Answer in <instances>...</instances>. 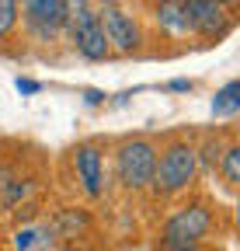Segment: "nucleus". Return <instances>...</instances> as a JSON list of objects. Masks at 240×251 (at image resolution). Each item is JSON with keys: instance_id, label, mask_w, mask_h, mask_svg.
<instances>
[{"instance_id": "4", "label": "nucleus", "mask_w": 240, "mask_h": 251, "mask_svg": "<svg viewBox=\"0 0 240 251\" xmlns=\"http://www.w3.org/2000/svg\"><path fill=\"white\" fill-rule=\"evenodd\" d=\"M66 42L77 49V56L101 63L111 56V46L105 39V28L98 21V7L94 4H70V18H66Z\"/></svg>"}, {"instance_id": "3", "label": "nucleus", "mask_w": 240, "mask_h": 251, "mask_svg": "<svg viewBox=\"0 0 240 251\" xmlns=\"http://www.w3.org/2000/svg\"><path fill=\"white\" fill-rule=\"evenodd\" d=\"M216 227H219L216 206L202 196H188L164 216V224L157 227V244H209Z\"/></svg>"}, {"instance_id": "7", "label": "nucleus", "mask_w": 240, "mask_h": 251, "mask_svg": "<svg viewBox=\"0 0 240 251\" xmlns=\"http://www.w3.org/2000/svg\"><path fill=\"white\" fill-rule=\"evenodd\" d=\"M70 171L77 188L87 199H101L108 192V171H105V147L98 140H84L70 150Z\"/></svg>"}, {"instance_id": "21", "label": "nucleus", "mask_w": 240, "mask_h": 251, "mask_svg": "<svg viewBox=\"0 0 240 251\" xmlns=\"http://www.w3.org/2000/svg\"><path fill=\"white\" fill-rule=\"evenodd\" d=\"M171 87H174V91H192V84H188V80H174Z\"/></svg>"}, {"instance_id": "23", "label": "nucleus", "mask_w": 240, "mask_h": 251, "mask_svg": "<svg viewBox=\"0 0 240 251\" xmlns=\"http://www.w3.org/2000/svg\"><path fill=\"white\" fill-rule=\"evenodd\" d=\"M0 251H7V248H4V237H0Z\"/></svg>"}, {"instance_id": "18", "label": "nucleus", "mask_w": 240, "mask_h": 251, "mask_svg": "<svg viewBox=\"0 0 240 251\" xmlns=\"http://www.w3.org/2000/svg\"><path fill=\"white\" fill-rule=\"evenodd\" d=\"M153 251H216L209 244H153Z\"/></svg>"}, {"instance_id": "20", "label": "nucleus", "mask_w": 240, "mask_h": 251, "mask_svg": "<svg viewBox=\"0 0 240 251\" xmlns=\"http://www.w3.org/2000/svg\"><path fill=\"white\" fill-rule=\"evenodd\" d=\"M87 101H91V105H101L105 94H101V91H87Z\"/></svg>"}, {"instance_id": "11", "label": "nucleus", "mask_w": 240, "mask_h": 251, "mask_svg": "<svg viewBox=\"0 0 240 251\" xmlns=\"http://www.w3.org/2000/svg\"><path fill=\"white\" fill-rule=\"evenodd\" d=\"M35 192H39V178L18 168L14 178H11L7 188H4V196H0V209H4V213H18L21 206L35 202Z\"/></svg>"}, {"instance_id": "9", "label": "nucleus", "mask_w": 240, "mask_h": 251, "mask_svg": "<svg viewBox=\"0 0 240 251\" xmlns=\"http://www.w3.org/2000/svg\"><path fill=\"white\" fill-rule=\"evenodd\" d=\"M91 227H94L91 209H84V206H63V209L49 213L45 224L39 230H42L45 241H77V237H84Z\"/></svg>"}, {"instance_id": "17", "label": "nucleus", "mask_w": 240, "mask_h": 251, "mask_svg": "<svg viewBox=\"0 0 240 251\" xmlns=\"http://www.w3.org/2000/svg\"><path fill=\"white\" fill-rule=\"evenodd\" d=\"M18 168H21V161H0V196H4V188H7V181L14 178Z\"/></svg>"}, {"instance_id": "13", "label": "nucleus", "mask_w": 240, "mask_h": 251, "mask_svg": "<svg viewBox=\"0 0 240 251\" xmlns=\"http://www.w3.org/2000/svg\"><path fill=\"white\" fill-rule=\"evenodd\" d=\"M219 178L230 188H240V140H230L219 161Z\"/></svg>"}, {"instance_id": "14", "label": "nucleus", "mask_w": 240, "mask_h": 251, "mask_svg": "<svg viewBox=\"0 0 240 251\" xmlns=\"http://www.w3.org/2000/svg\"><path fill=\"white\" fill-rule=\"evenodd\" d=\"M233 112H240V80L223 84L213 98V115H233Z\"/></svg>"}, {"instance_id": "6", "label": "nucleus", "mask_w": 240, "mask_h": 251, "mask_svg": "<svg viewBox=\"0 0 240 251\" xmlns=\"http://www.w3.org/2000/svg\"><path fill=\"white\" fill-rule=\"evenodd\" d=\"M98 21L105 28V39H108L111 52L132 56V52L143 49L146 31H143L139 14H132L129 7H122V4H98Z\"/></svg>"}, {"instance_id": "19", "label": "nucleus", "mask_w": 240, "mask_h": 251, "mask_svg": "<svg viewBox=\"0 0 240 251\" xmlns=\"http://www.w3.org/2000/svg\"><path fill=\"white\" fill-rule=\"evenodd\" d=\"M18 91H24V94H35V91H39V84H35V80H21V77H18Z\"/></svg>"}, {"instance_id": "2", "label": "nucleus", "mask_w": 240, "mask_h": 251, "mask_svg": "<svg viewBox=\"0 0 240 251\" xmlns=\"http://www.w3.org/2000/svg\"><path fill=\"white\" fill-rule=\"evenodd\" d=\"M157 140L153 136H126L111 147V178L129 196L150 192L157 171Z\"/></svg>"}, {"instance_id": "15", "label": "nucleus", "mask_w": 240, "mask_h": 251, "mask_svg": "<svg viewBox=\"0 0 240 251\" xmlns=\"http://www.w3.org/2000/svg\"><path fill=\"white\" fill-rule=\"evenodd\" d=\"M21 25V4H14V0H0V42L11 39L14 31Z\"/></svg>"}, {"instance_id": "5", "label": "nucleus", "mask_w": 240, "mask_h": 251, "mask_svg": "<svg viewBox=\"0 0 240 251\" xmlns=\"http://www.w3.org/2000/svg\"><path fill=\"white\" fill-rule=\"evenodd\" d=\"M66 18H70V4L66 0H28L21 4V28L32 42H59L66 39Z\"/></svg>"}, {"instance_id": "1", "label": "nucleus", "mask_w": 240, "mask_h": 251, "mask_svg": "<svg viewBox=\"0 0 240 251\" xmlns=\"http://www.w3.org/2000/svg\"><path fill=\"white\" fill-rule=\"evenodd\" d=\"M198 181V157L188 136H167L157 147V171L150 192L157 199H181Z\"/></svg>"}, {"instance_id": "16", "label": "nucleus", "mask_w": 240, "mask_h": 251, "mask_svg": "<svg viewBox=\"0 0 240 251\" xmlns=\"http://www.w3.org/2000/svg\"><path fill=\"white\" fill-rule=\"evenodd\" d=\"M39 227H21L18 234H14V251H28V248H32L35 241H39Z\"/></svg>"}, {"instance_id": "10", "label": "nucleus", "mask_w": 240, "mask_h": 251, "mask_svg": "<svg viewBox=\"0 0 240 251\" xmlns=\"http://www.w3.org/2000/svg\"><path fill=\"white\" fill-rule=\"evenodd\" d=\"M153 21L167 39H188L192 35V14H188V0H164L153 4Z\"/></svg>"}, {"instance_id": "12", "label": "nucleus", "mask_w": 240, "mask_h": 251, "mask_svg": "<svg viewBox=\"0 0 240 251\" xmlns=\"http://www.w3.org/2000/svg\"><path fill=\"white\" fill-rule=\"evenodd\" d=\"M223 150H226V140H223V136H205L202 143H195V157H198V175H213V171H219Z\"/></svg>"}, {"instance_id": "22", "label": "nucleus", "mask_w": 240, "mask_h": 251, "mask_svg": "<svg viewBox=\"0 0 240 251\" xmlns=\"http://www.w3.org/2000/svg\"><path fill=\"white\" fill-rule=\"evenodd\" d=\"M233 220H237V227H240V199H237V209H233Z\"/></svg>"}, {"instance_id": "8", "label": "nucleus", "mask_w": 240, "mask_h": 251, "mask_svg": "<svg viewBox=\"0 0 240 251\" xmlns=\"http://www.w3.org/2000/svg\"><path fill=\"white\" fill-rule=\"evenodd\" d=\"M233 7L223 0H188V14H192V35L202 42H216L223 39L230 25H233Z\"/></svg>"}]
</instances>
